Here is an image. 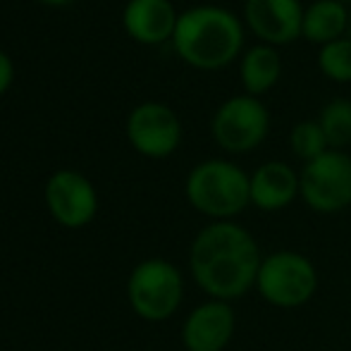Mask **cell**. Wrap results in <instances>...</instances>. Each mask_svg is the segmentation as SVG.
<instances>
[{
	"label": "cell",
	"instance_id": "7",
	"mask_svg": "<svg viewBox=\"0 0 351 351\" xmlns=\"http://www.w3.org/2000/svg\"><path fill=\"white\" fill-rule=\"evenodd\" d=\"M213 139L227 153H251L265 141L270 112L265 103L249 93H239L222 103L210 122Z\"/></svg>",
	"mask_w": 351,
	"mask_h": 351
},
{
	"label": "cell",
	"instance_id": "10",
	"mask_svg": "<svg viewBox=\"0 0 351 351\" xmlns=\"http://www.w3.org/2000/svg\"><path fill=\"white\" fill-rule=\"evenodd\" d=\"M304 10L301 0H246L244 22L265 46H287L301 38Z\"/></svg>",
	"mask_w": 351,
	"mask_h": 351
},
{
	"label": "cell",
	"instance_id": "14",
	"mask_svg": "<svg viewBox=\"0 0 351 351\" xmlns=\"http://www.w3.org/2000/svg\"><path fill=\"white\" fill-rule=\"evenodd\" d=\"M349 29V10L339 0H315L304 10V27L301 38L318 46L337 41L347 36Z\"/></svg>",
	"mask_w": 351,
	"mask_h": 351
},
{
	"label": "cell",
	"instance_id": "15",
	"mask_svg": "<svg viewBox=\"0 0 351 351\" xmlns=\"http://www.w3.org/2000/svg\"><path fill=\"white\" fill-rule=\"evenodd\" d=\"M282 74V60L273 46H251L249 51H244L239 62V79L244 93L261 98L263 93H268L275 84L280 82Z\"/></svg>",
	"mask_w": 351,
	"mask_h": 351
},
{
	"label": "cell",
	"instance_id": "2",
	"mask_svg": "<svg viewBox=\"0 0 351 351\" xmlns=\"http://www.w3.org/2000/svg\"><path fill=\"white\" fill-rule=\"evenodd\" d=\"M172 43L189 65L199 70H220L244 48V24L227 8L196 5L177 17Z\"/></svg>",
	"mask_w": 351,
	"mask_h": 351
},
{
	"label": "cell",
	"instance_id": "6",
	"mask_svg": "<svg viewBox=\"0 0 351 351\" xmlns=\"http://www.w3.org/2000/svg\"><path fill=\"white\" fill-rule=\"evenodd\" d=\"M299 199L313 213L335 215L351 208V156L330 148L320 158L304 162L299 172Z\"/></svg>",
	"mask_w": 351,
	"mask_h": 351
},
{
	"label": "cell",
	"instance_id": "11",
	"mask_svg": "<svg viewBox=\"0 0 351 351\" xmlns=\"http://www.w3.org/2000/svg\"><path fill=\"white\" fill-rule=\"evenodd\" d=\"M237 330V315L230 301L208 299L199 304L182 325V344L186 351H225Z\"/></svg>",
	"mask_w": 351,
	"mask_h": 351
},
{
	"label": "cell",
	"instance_id": "22",
	"mask_svg": "<svg viewBox=\"0 0 351 351\" xmlns=\"http://www.w3.org/2000/svg\"><path fill=\"white\" fill-rule=\"evenodd\" d=\"M349 210H351V208H349Z\"/></svg>",
	"mask_w": 351,
	"mask_h": 351
},
{
	"label": "cell",
	"instance_id": "16",
	"mask_svg": "<svg viewBox=\"0 0 351 351\" xmlns=\"http://www.w3.org/2000/svg\"><path fill=\"white\" fill-rule=\"evenodd\" d=\"M325 136H328L330 148L344 151L351 146V101L349 98H332L325 103L318 117Z\"/></svg>",
	"mask_w": 351,
	"mask_h": 351
},
{
	"label": "cell",
	"instance_id": "12",
	"mask_svg": "<svg viewBox=\"0 0 351 351\" xmlns=\"http://www.w3.org/2000/svg\"><path fill=\"white\" fill-rule=\"evenodd\" d=\"M251 206L263 213L285 210L299 199V172L285 160H268L251 175Z\"/></svg>",
	"mask_w": 351,
	"mask_h": 351
},
{
	"label": "cell",
	"instance_id": "20",
	"mask_svg": "<svg viewBox=\"0 0 351 351\" xmlns=\"http://www.w3.org/2000/svg\"><path fill=\"white\" fill-rule=\"evenodd\" d=\"M46 3H53V5H62V3H70V0H46Z\"/></svg>",
	"mask_w": 351,
	"mask_h": 351
},
{
	"label": "cell",
	"instance_id": "3",
	"mask_svg": "<svg viewBox=\"0 0 351 351\" xmlns=\"http://www.w3.org/2000/svg\"><path fill=\"white\" fill-rule=\"evenodd\" d=\"M251 175L237 162L210 158L189 172L184 184L186 201L213 222L234 220L251 206Z\"/></svg>",
	"mask_w": 351,
	"mask_h": 351
},
{
	"label": "cell",
	"instance_id": "13",
	"mask_svg": "<svg viewBox=\"0 0 351 351\" xmlns=\"http://www.w3.org/2000/svg\"><path fill=\"white\" fill-rule=\"evenodd\" d=\"M177 17L170 0H130L125 5V27L143 43H160L172 38Z\"/></svg>",
	"mask_w": 351,
	"mask_h": 351
},
{
	"label": "cell",
	"instance_id": "8",
	"mask_svg": "<svg viewBox=\"0 0 351 351\" xmlns=\"http://www.w3.org/2000/svg\"><path fill=\"white\" fill-rule=\"evenodd\" d=\"M127 136L134 148L148 158H165L180 146L182 125L172 108L158 101H146L130 112Z\"/></svg>",
	"mask_w": 351,
	"mask_h": 351
},
{
	"label": "cell",
	"instance_id": "9",
	"mask_svg": "<svg viewBox=\"0 0 351 351\" xmlns=\"http://www.w3.org/2000/svg\"><path fill=\"white\" fill-rule=\"evenodd\" d=\"M46 206L60 225L77 230L93 220L98 210V196L82 172L58 170L46 182Z\"/></svg>",
	"mask_w": 351,
	"mask_h": 351
},
{
	"label": "cell",
	"instance_id": "18",
	"mask_svg": "<svg viewBox=\"0 0 351 351\" xmlns=\"http://www.w3.org/2000/svg\"><path fill=\"white\" fill-rule=\"evenodd\" d=\"M318 67L330 82L351 84V36H342L328 46H320Z\"/></svg>",
	"mask_w": 351,
	"mask_h": 351
},
{
	"label": "cell",
	"instance_id": "5",
	"mask_svg": "<svg viewBox=\"0 0 351 351\" xmlns=\"http://www.w3.org/2000/svg\"><path fill=\"white\" fill-rule=\"evenodd\" d=\"M127 299L139 318L162 323L172 318L184 299V278L180 268L165 258H146L130 273Z\"/></svg>",
	"mask_w": 351,
	"mask_h": 351
},
{
	"label": "cell",
	"instance_id": "19",
	"mask_svg": "<svg viewBox=\"0 0 351 351\" xmlns=\"http://www.w3.org/2000/svg\"><path fill=\"white\" fill-rule=\"evenodd\" d=\"M10 82H12V60L8 53L0 51V93L8 88Z\"/></svg>",
	"mask_w": 351,
	"mask_h": 351
},
{
	"label": "cell",
	"instance_id": "4",
	"mask_svg": "<svg viewBox=\"0 0 351 351\" xmlns=\"http://www.w3.org/2000/svg\"><path fill=\"white\" fill-rule=\"evenodd\" d=\"M256 291L275 308H301L318 291V270L313 261L299 251H273L261 261Z\"/></svg>",
	"mask_w": 351,
	"mask_h": 351
},
{
	"label": "cell",
	"instance_id": "21",
	"mask_svg": "<svg viewBox=\"0 0 351 351\" xmlns=\"http://www.w3.org/2000/svg\"><path fill=\"white\" fill-rule=\"evenodd\" d=\"M339 3H344V5H347V3H351V0H339Z\"/></svg>",
	"mask_w": 351,
	"mask_h": 351
},
{
	"label": "cell",
	"instance_id": "17",
	"mask_svg": "<svg viewBox=\"0 0 351 351\" xmlns=\"http://www.w3.org/2000/svg\"><path fill=\"white\" fill-rule=\"evenodd\" d=\"M289 148L296 158H301L304 162H311L323 156V153H328L330 143L318 120H304L299 125H294V130H291Z\"/></svg>",
	"mask_w": 351,
	"mask_h": 351
},
{
	"label": "cell",
	"instance_id": "1",
	"mask_svg": "<svg viewBox=\"0 0 351 351\" xmlns=\"http://www.w3.org/2000/svg\"><path fill=\"white\" fill-rule=\"evenodd\" d=\"M263 254L244 225L220 220L206 225L189 249V270L208 299L237 301L256 289Z\"/></svg>",
	"mask_w": 351,
	"mask_h": 351
}]
</instances>
